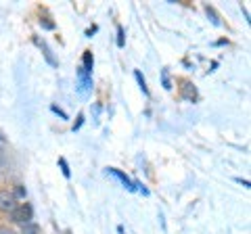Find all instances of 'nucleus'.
Segmentation results:
<instances>
[{"instance_id": "obj_1", "label": "nucleus", "mask_w": 251, "mask_h": 234, "mask_svg": "<svg viewBox=\"0 0 251 234\" xmlns=\"http://www.w3.org/2000/svg\"><path fill=\"white\" fill-rule=\"evenodd\" d=\"M11 217H13V222L25 226L31 222V217H34V209H31L29 203H21V205H17L11 211Z\"/></svg>"}, {"instance_id": "obj_2", "label": "nucleus", "mask_w": 251, "mask_h": 234, "mask_svg": "<svg viewBox=\"0 0 251 234\" xmlns=\"http://www.w3.org/2000/svg\"><path fill=\"white\" fill-rule=\"evenodd\" d=\"M15 207H17L15 194L9 190H0V209H2V211H13Z\"/></svg>"}, {"instance_id": "obj_3", "label": "nucleus", "mask_w": 251, "mask_h": 234, "mask_svg": "<svg viewBox=\"0 0 251 234\" xmlns=\"http://www.w3.org/2000/svg\"><path fill=\"white\" fill-rule=\"evenodd\" d=\"M182 96L188 98V100H195V98H197V90L193 88L191 82H182Z\"/></svg>"}, {"instance_id": "obj_4", "label": "nucleus", "mask_w": 251, "mask_h": 234, "mask_svg": "<svg viewBox=\"0 0 251 234\" xmlns=\"http://www.w3.org/2000/svg\"><path fill=\"white\" fill-rule=\"evenodd\" d=\"M92 69V52H84V71Z\"/></svg>"}, {"instance_id": "obj_5", "label": "nucleus", "mask_w": 251, "mask_h": 234, "mask_svg": "<svg viewBox=\"0 0 251 234\" xmlns=\"http://www.w3.org/2000/svg\"><path fill=\"white\" fill-rule=\"evenodd\" d=\"M109 171H111L113 176H117V178H120V180H122L126 186H128V188H132V186H130V180H128V178H126V176L122 174V171H117V169H109Z\"/></svg>"}, {"instance_id": "obj_6", "label": "nucleus", "mask_w": 251, "mask_h": 234, "mask_svg": "<svg viewBox=\"0 0 251 234\" xmlns=\"http://www.w3.org/2000/svg\"><path fill=\"white\" fill-rule=\"evenodd\" d=\"M23 234H38V226L25 224V226H23Z\"/></svg>"}, {"instance_id": "obj_7", "label": "nucleus", "mask_w": 251, "mask_h": 234, "mask_svg": "<svg viewBox=\"0 0 251 234\" xmlns=\"http://www.w3.org/2000/svg\"><path fill=\"white\" fill-rule=\"evenodd\" d=\"M136 80H138V84H140V88H143V92H147V86H145V80H143V75H140L138 71H136Z\"/></svg>"}, {"instance_id": "obj_8", "label": "nucleus", "mask_w": 251, "mask_h": 234, "mask_svg": "<svg viewBox=\"0 0 251 234\" xmlns=\"http://www.w3.org/2000/svg\"><path fill=\"white\" fill-rule=\"evenodd\" d=\"M59 163H61V167H63V174H65V176L69 178V167H67V163H65V159H61Z\"/></svg>"}, {"instance_id": "obj_9", "label": "nucleus", "mask_w": 251, "mask_h": 234, "mask_svg": "<svg viewBox=\"0 0 251 234\" xmlns=\"http://www.w3.org/2000/svg\"><path fill=\"white\" fill-rule=\"evenodd\" d=\"M0 234H15L13 230H6V228H2V230H0Z\"/></svg>"}]
</instances>
